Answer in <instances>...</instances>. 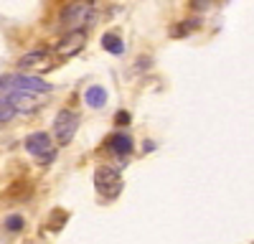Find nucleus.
<instances>
[{
  "instance_id": "1",
  "label": "nucleus",
  "mask_w": 254,
  "mask_h": 244,
  "mask_svg": "<svg viewBox=\"0 0 254 244\" xmlns=\"http://www.w3.org/2000/svg\"><path fill=\"white\" fill-rule=\"evenodd\" d=\"M94 188L104 198H115L122 191V176H120V171L112 168V166H99L94 171Z\"/></svg>"
},
{
  "instance_id": "2",
  "label": "nucleus",
  "mask_w": 254,
  "mask_h": 244,
  "mask_svg": "<svg viewBox=\"0 0 254 244\" xmlns=\"http://www.w3.org/2000/svg\"><path fill=\"white\" fill-rule=\"evenodd\" d=\"M97 20V10L92 3H71L66 10H64V26L66 31H74V28H87Z\"/></svg>"
},
{
  "instance_id": "3",
  "label": "nucleus",
  "mask_w": 254,
  "mask_h": 244,
  "mask_svg": "<svg viewBox=\"0 0 254 244\" xmlns=\"http://www.w3.org/2000/svg\"><path fill=\"white\" fill-rule=\"evenodd\" d=\"M76 127H79V115L71 110H61L54 120V135L59 145H69L76 135Z\"/></svg>"
},
{
  "instance_id": "4",
  "label": "nucleus",
  "mask_w": 254,
  "mask_h": 244,
  "mask_svg": "<svg viewBox=\"0 0 254 244\" xmlns=\"http://www.w3.org/2000/svg\"><path fill=\"white\" fill-rule=\"evenodd\" d=\"M0 89H23V92H38V94H44L51 89L49 81L44 79H38V76H31V74H15V76H5V79H0Z\"/></svg>"
},
{
  "instance_id": "5",
  "label": "nucleus",
  "mask_w": 254,
  "mask_h": 244,
  "mask_svg": "<svg viewBox=\"0 0 254 244\" xmlns=\"http://www.w3.org/2000/svg\"><path fill=\"white\" fill-rule=\"evenodd\" d=\"M5 99H8V105L15 112H36L41 105H44V94H38V92H23V89H10Z\"/></svg>"
},
{
  "instance_id": "6",
  "label": "nucleus",
  "mask_w": 254,
  "mask_h": 244,
  "mask_svg": "<svg viewBox=\"0 0 254 244\" xmlns=\"http://www.w3.org/2000/svg\"><path fill=\"white\" fill-rule=\"evenodd\" d=\"M26 150L33 158H38L41 163H46V160L54 158V142L46 132H33V135L26 137Z\"/></svg>"
},
{
  "instance_id": "7",
  "label": "nucleus",
  "mask_w": 254,
  "mask_h": 244,
  "mask_svg": "<svg viewBox=\"0 0 254 244\" xmlns=\"http://www.w3.org/2000/svg\"><path fill=\"white\" fill-rule=\"evenodd\" d=\"M84 44H87V31H84V28H74V31H69L66 36L59 41L56 51H59L61 56H66V59H69V56L79 54Z\"/></svg>"
},
{
  "instance_id": "8",
  "label": "nucleus",
  "mask_w": 254,
  "mask_h": 244,
  "mask_svg": "<svg viewBox=\"0 0 254 244\" xmlns=\"http://www.w3.org/2000/svg\"><path fill=\"white\" fill-rule=\"evenodd\" d=\"M20 69H51V56L49 51H28L18 61Z\"/></svg>"
},
{
  "instance_id": "9",
  "label": "nucleus",
  "mask_w": 254,
  "mask_h": 244,
  "mask_svg": "<svg viewBox=\"0 0 254 244\" xmlns=\"http://www.w3.org/2000/svg\"><path fill=\"white\" fill-rule=\"evenodd\" d=\"M110 150L117 155H130L132 153V137L127 132H117L110 137Z\"/></svg>"
},
{
  "instance_id": "10",
  "label": "nucleus",
  "mask_w": 254,
  "mask_h": 244,
  "mask_svg": "<svg viewBox=\"0 0 254 244\" xmlns=\"http://www.w3.org/2000/svg\"><path fill=\"white\" fill-rule=\"evenodd\" d=\"M84 102H87L89 107H94V110L104 107L107 105V89L104 87H89L87 92H84Z\"/></svg>"
},
{
  "instance_id": "11",
  "label": "nucleus",
  "mask_w": 254,
  "mask_h": 244,
  "mask_svg": "<svg viewBox=\"0 0 254 244\" xmlns=\"http://www.w3.org/2000/svg\"><path fill=\"white\" fill-rule=\"evenodd\" d=\"M102 46H104V51H110V54H122L125 51V44H122V38L117 36V33H104L102 36Z\"/></svg>"
},
{
  "instance_id": "12",
  "label": "nucleus",
  "mask_w": 254,
  "mask_h": 244,
  "mask_svg": "<svg viewBox=\"0 0 254 244\" xmlns=\"http://www.w3.org/2000/svg\"><path fill=\"white\" fill-rule=\"evenodd\" d=\"M15 117V110L8 105V99H0V122H8Z\"/></svg>"
},
{
  "instance_id": "13",
  "label": "nucleus",
  "mask_w": 254,
  "mask_h": 244,
  "mask_svg": "<svg viewBox=\"0 0 254 244\" xmlns=\"http://www.w3.org/2000/svg\"><path fill=\"white\" fill-rule=\"evenodd\" d=\"M5 227H8L10 232H20V229H23V216H18V214H10V216L5 219Z\"/></svg>"
},
{
  "instance_id": "14",
  "label": "nucleus",
  "mask_w": 254,
  "mask_h": 244,
  "mask_svg": "<svg viewBox=\"0 0 254 244\" xmlns=\"http://www.w3.org/2000/svg\"><path fill=\"white\" fill-rule=\"evenodd\" d=\"M61 221H66V214H64V211H54V216H51V229H59Z\"/></svg>"
},
{
  "instance_id": "15",
  "label": "nucleus",
  "mask_w": 254,
  "mask_h": 244,
  "mask_svg": "<svg viewBox=\"0 0 254 244\" xmlns=\"http://www.w3.org/2000/svg\"><path fill=\"white\" fill-rule=\"evenodd\" d=\"M125 122H130V115H127V112H120V115H117V125H125Z\"/></svg>"
}]
</instances>
